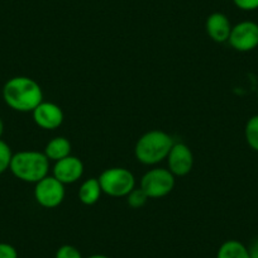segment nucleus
<instances>
[{
    "instance_id": "nucleus-1",
    "label": "nucleus",
    "mask_w": 258,
    "mask_h": 258,
    "mask_svg": "<svg viewBox=\"0 0 258 258\" xmlns=\"http://www.w3.org/2000/svg\"><path fill=\"white\" fill-rule=\"evenodd\" d=\"M3 99L13 110L33 111L43 101V91L36 80L27 76L9 79L3 88Z\"/></svg>"
},
{
    "instance_id": "nucleus-2",
    "label": "nucleus",
    "mask_w": 258,
    "mask_h": 258,
    "mask_svg": "<svg viewBox=\"0 0 258 258\" xmlns=\"http://www.w3.org/2000/svg\"><path fill=\"white\" fill-rule=\"evenodd\" d=\"M173 140L167 132L153 129L146 132L135 147L136 158L143 165H157L166 160L173 146Z\"/></svg>"
},
{
    "instance_id": "nucleus-3",
    "label": "nucleus",
    "mask_w": 258,
    "mask_h": 258,
    "mask_svg": "<svg viewBox=\"0 0 258 258\" xmlns=\"http://www.w3.org/2000/svg\"><path fill=\"white\" fill-rule=\"evenodd\" d=\"M9 170L17 178L24 182L37 183L48 176L49 160L44 152L21 151L13 155Z\"/></svg>"
},
{
    "instance_id": "nucleus-4",
    "label": "nucleus",
    "mask_w": 258,
    "mask_h": 258,
    "mask_svg": "<svg viewBox=\"0 0 258 258\" xmlns=\"http://www.w3.org/2000/svg\"><path fill=\"white\" fill-rule=\"evenodd\" d=\"M98 180L103 194L113 198L126 197L136 187L135 175L124 167L106 168Z\"/></svg>"
},
{
    "instance_id": "nucleus-5",
    "label": "nucleus",
    "mask_w": 258,
    "mask_h": 258,
    "mask_svg": "<svg viewBox=\"0 0 258 258\" xmlns=\"http://www.w3.org/2000/svg\"><path fill=\"white\" fill-rule=\"evenodd\" d=\"M175 187V176L167 168L156 167L147 171L141 180V188L150 199L163 198Z\"/></svg>"
},
{
    "instance_id": "nucleus-6",
    "label": "nucleus",
    "mask_w": 258,
    "mask_h": 258,
    "mask_svg": "<svg viewBox=\"0 0 258 258\" xmlns=\"http://www.w3.org/2000/svg\"><path fill=\"white\" fill-rule=\"evenodd\" d=\"M64 185L54 176H46L36 183L34 198L41 207L53 209L62 204L64 199Z\"/></svg>"
},
{
    "instance_id": "nucleus-7",
    "label": "nucleus",
    "mask_w": 258,
    "mask_h": 258,
    "mask_svg": "<svg viewBox=\"0 0 258 258\" xmlns=\"http://www.w3.org/2000/svg\"><path fill=\"white\" fill-rule=\"evenodd\" d=\"M230 46L238 52H249L258 47V24L252 21H243L232 27Z\"/></svg>"
},
{
    "instance_id": "nucleus-8",
    "label": "nucleus",
    "mask_w": 258,
    "mask_h": 258,
    "mask_svg": "<svg viewBox=\"0 0 258 258\" xmlns=\"http://www.w3.org/2000/svg\"><path fill=\"white\" fill-rule=\"evenodd\" d=\"M166 160L168 170L173 173V176H186L192 170L194 155L190 147L185 143H173Z\"/></svg>"
},
{
    "instance_id": "nucleus-9",
    "label": "nucleus",
    "mask_w": 258,
    "mask_h": 258,
    "mask_svg": "<svg viewBox=\"0 0 258 258\" xmlns=\"http://www.w3.org/2000/svg\"><path fill=\"white\" fill-rule=\"evenodd\" d=\"M33 120L34 123L42 129L47 131H54L59 128L63 123V111L61 106L57 104L51 103V101H42L33 111Z\"/></svg>"
},
{
    "instance_id": "nucleus-10",
    "label": "nucleus",
    "mask_w": 258,
    "mask_h": 258,
    "mask_svg": "<svg viewBox=\"0 0 258 258\" xmlns=\"http://www.w3.org/2000/svg\"><path fill=\"white\" fill-rule=\"evenodd\" d=\"M84 173L83 161L75 156H68L62 160L54 162L53 175L63 185L68 183H75L81 178Z\"/></svg>"
},
{
    "instance_id": "nucleus-11",
    "label": "nucleus",
    "mask_w": 258,
    "mask_h": 258,
    "mask_svg": "<svg viewBox=\"0 0 258 258\" xmlns=\"http://www.w3.org/2000/svg\"><path fill=\"white\" fill-rule=\"evenodd\" d=\"M232 27L229 18L220 12L210 14L205 22V29H207L208 36L217 43L228 42Z\"/></svg>"
},
{
    "instance_id": "nucleus-12",
    "label": "nucleus",
    "mask_w": 258,
    "mask_h": 258,
    "mask_svg": "<svg viewBox=\"0 0 258 258\" xmlns=\"http://www.w3.org/2000/svg\"><path fill=\"white\" fill-rule=\"evenodd\" d=\"M43 152L49 161L57 162V161L71 155V143L68 138L54 137L47 143Z\"/></svg>"
},
{
    "instance_id": "nucleus-13",
    "label": "nucleus",
    "mask_w": 258,
    "mask_h": 258,
    "mask_svg": "<svg viewBox=\"0 0 258 258\" xmlns=\"http://www.w3.org/2000/svg\"><path fill=\"white\" fill-rule=\"evenodd\" d=\"M101 194H103V191H101L99 180L95 177H91L81 183L80 188H79V199L84 205L90 207V205L96 204L99 202Z\"/></svg>"
},
{
    "instance_id": "nucleus-14",
    "label": "nucleus",
    "mask_w": 258,
    "mask_h": 258,
    "mask_svg": "<svg viewBox=\"0 0 258 258\" xmlns=\"http://www.w3.org/2000/svg\"><path fill=\"white\" fill-rule=\"evenodd\" d=\"M217 258H250L248 248L235 239L227 240L219 247Z\"/></svg>"
},
{
    "instance_id": "nucleus-15",
    "label": "nucleus",
    "mask_w": 258,
    "mask_h": 258,
    "mask_svg": "<svg viewBox=\"0 0 258 258\" xmlns=\"http://www.w3.org/2000/svg\"><path fill=\"white\" fill-rule=\"evenodd\" d=\"M244 137L247 145L253 151L258 152V114L250 116L244 126Z\"/></svg>"
},
{
    "instance_id": "nucleus-16",
    "label": "nucleus",
    "mask_w": 258,
    "mask_h": 258,
    "mask_svg": "<svg viewBox=\"0 0 258 258\" xmlns=\"http://www.w3.org/2000/svg\"><path fill=\"white\" fill-rule=\"evenodd\" d=\"M126 203L131 208H135V209H138V208H142L143 205H146L147 200L150 198L147 197V194L142 190L141 187H135L131 192L126 195Z\"/></svg>"
},
{
    "instance_id": "nucleus-17",
    "label": "nucleus",
    "mask_w": 258,
    "mask_h": 258,
    "mask_svg": "<svg viewBox=\"0 0 258 258\" xmlns=\"http://www.w3.org/2000/svg\"><path fill=\"white\" fill-rule=\"evenodd\" d=\"M12 157H13V153H12V150L8 146V143L0 140V175L6 172L7 170H9Z\"/></svg>"
},
{
    "instance_id": "nucleus-18",
    "label": "nucleus",
    "mask_w": 258,
    "mask_h": 258,
    "mask_svg": "<svg viewBox=\"0 0 258 258\" xmlns=\"http://www.w3.org/2000/svg\"><path fill=\"white\" fill-rule=\"evenodd\" d=\"M56 258H83L80 250L70 244H64L59 247L56 252Z\"/></svg>"
},
{
    "instance_id": "nucleus-19",
    "label": "nucleus",
    "mask_w": 258,
    "mask_h": 258,
    "mask_svg": "<svg viewBox=\"0 0 258 258\" xmlns=\"http://www.w3.org/2000/svg\"><path fill=\"white\" fill-rule=\"evenodd\" d=\"M233 3L240 11L252 12L258 9V0H233Z\"/></svg>"
},
{
    "instance_id": "nucleus-20",
    "label": "nucleus",
    "mask_w": 258,
    "mask_h": 258,
    "mask_svg": "<svg viewBox=\"0 0 258 258\" xmlns=\"http://www.w3.org/2000/svg\"><path fill=\"white\" fill-rule=\"evenodd\" d=\"M0 258H18V253L12 244L0 243Z\"/></svg>"
},
{
    "instance_id": "nucleus-21",
    "label": "nucleus",
    "mask_w": 258,
    "mask_h": 258,
    "mask_svg": "<svg viewBox=\"0 0 258 258\" xmlns=\"http://www.w3.org/2000/svg\"><path fill=\"white\" fill-rule=\"evenodd\" d=\"M248 252H249L250 258H258V238H255L250 245L248 247Z\"/></svg>"
},
{
    "instance_id": "nucleus-22",
    "label": "nucleus",
    "mask_w": 258,
    "mask_h": 258,
    "mask_svg": "<svg viewBox=\"0 0 258 258\" xmlns=\"http://www.w3.org/2000/svg\"><path fill=\"white\" fill-rule=\"evenodd\" d=\"M3 133H4V121H3V119L0 118V138H2Z\"/></svg>"
},
{
    "instance_id": "nucleus-23",
    "label": "nucleus",
    "mask_w": 258,
    "mask_h": 258,
    "mask_svg": "<svg viewBox=\"0 0 258 258\" xmlns=\"http://www.w3.org/2000/svg\"><path fill=\"white\" fill-rule=\"evenodd\" d=\"M89 258H109V257H106V255L104 254H94V255H90Z\"/></svg>"
}]
</instances>
